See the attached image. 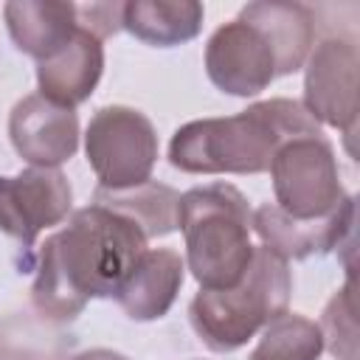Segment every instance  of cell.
I'll use <instances>...</instances> for the list:
<instances>
[{
    "label": "cell",
    "instance_id": "7c38bea8",
    "mask_svg": "<svg viewBox=\"0 0 360 360\" xmlns=\"http://www.w3.org/2000/svg\"><path fill=\"white\" fill-rule=\"evenodd\" d=\"M104 70V45L87 28H76V34L62 45L53 56L37 62V84L39 96L59 104L76 107L96 90Z\"/></svg>",
    "mask_w": 360,
    "mask_h": 360
},
{
    "label": "cell",
    "instance_id": "52a82bcc",
    "mask_svg": "<svg viewBox=\"0 0 360 360\" xmlns=\"http://www.w3.org/2000/svg\"><path fill=\"white\" fill-rule=\"evenodd\" d=\"M357 68L360 53L354 39L329 37L318 42L307 56L304 76V110L346 135V141L357 132L360 112V90H357Z\"/></svg>",
    "mask_w": 360,
    "mask_h": 360
},
{
    "label": "cell",
    "instance_id": "6da1fadb",
    "mask_svg": "<svg viewBox=\"0 0 360 360\" xmlns=\"http://www.w3.org/2000/svg\"><path fill=\"white\" fill-rule=\"evenodd\" d=\"M135 222L104 205L79 208L70 222L45 239L31 287L34 309L48 321H73L90 298H110L146 253Z\"/></svg>",
    "mask_w": 360,
    "mask_h": 360
},
{
    "label": "cell",
    "instance_id": "8fae6325",
    "mask_svg": "<svg viewBox=\"0 0 360 360\" xmlns=\"http://www.w3.org/2000/svg\"><path fill=\"white\" fill-rule=\"evenodd\" d=\"M354 225V200L346 197L332 214L318 219H292L276 202H264L250 214V228L262 245L281 259H307L343 245Z\"/></svg>",
    "mask_w": 360,
    "mask_h": 360
},
{
    "label": "cell",
    "instance_id": "ffe728a7",
    "mask_svg": "<svg viewBox=\"0 0 360 360\" xmlns=\"http://www.w3.org/2000/svg\"><path fill=\"white\" fill-rule=\"evenodd\" d=\"M357 304H354V281L349 278L346 287H340L318 323L323 346L338 357V360H357Z\"/></svg>",
    "mask_w": 360,
    "mask_h": 360
},
{
    "label": "cell",
    "instance_id": "ba28073f",
    "mask_svg": "<svg viewBox=\"0 0 360 360\" xmlns=\"http://www.w3.org/2000/svg\"><path fill=\"white\" fill-rule=\"evenodd\" d=\"M70 214V183L59 169L31 166L14 177H0V231L31 248L45 228Z\"/></svg>",
    "mask_w": 360,
    "mask_h": 360
},
{
    "label": "cell",
    "instance_id": "d6986e66",
    "mask_svg": "<svg viewBox=\"0 0 360 360\" xmlns=\"http://www.w3.org/2000/svg\"><path fill=\"white\" fill-rule=\"evenodd\" d=\"M321 352L323 338L318 323L298 312H281L264 326L248 360H318Z\"/></svg>",
    "mask_w": 360,
    "mask_h": 360
},
{
    "label": "cell",
    "instance_id": "ac0fdd59",
    "mask_svg": "<svg viewBox=\"0 0 360 360\" xmlns=\"http://www.w3.org/2000/svg\"><path fill=\"white\" fill-rule=\"evenodd\" d=\"M76 338L56 321L28 312L0 318V360H73Z\"/></svg>",
    "mask_w": 360,
    "mask_h": 360
},
{
    "label": "cell",
    "instance_id": "8992f818",
    "mask_svg": "<svg viewBox=\"0 0 360 360\" xmlns=\"http://www.w3.org/2000/svg\"><path fill=\"white\" fill-rule=\"evenodd\" d=\"M270 174L276 205L292 219L326 217L349 197L340 183L335 149L323 132L284 143L270 163Z\"/></svg>",
    "mask_w": 360,
    "mask_h": 360
},
{
    "label": "cell",
    "instance_id": "7402d4cb",
    "mask_svg": "<svg viewBox=\"0 0 360 360\" xmlns=\"http://www.w3.org/2000/svg\"><path fill=\"white\" fill-rule=\"evenodd\" d=\"M73 360H127V357L118 354V352H112V349H90V352L76 354Z\"/></svg>",
    "mask_w": 360,
    "mask_h": 360
},
{
    "label": "cell",
    "instance_id": "2e32d148",
    "mask_svg": "<svg viewBox=\"0 0 360 360\" xmlns=\"http://www.w3.org/2000/svg\"><path fill=\"white\" fill-rule=\"evenodd\" d=\"M202 6L197 0H129L124 3L121 28L146 45H180L200 34Z\"/></svg>",
    "mask_w": 360,
    "mask_h": 360
},
{
    "label": "cell",
    "instance_id": "4fadbf2b",
    "mask_svg": "<svg viewBox=\"0 0 360 360\" xmlns=\"http://www.w3.org/2000/svg\"><path fill=\"white\" fill-rule=\"evenodd\" d=\"M239 17L267 39L276 59V76H290L304 68L315 42V17L309 6L287 0H259L248 3Z\"/></svg>",
    "mask_w": 360,
    "mask_h": 360
},
{
    "label": "cell",
    "instance_id": "5b68a950",
    "mask_svg": "<svg viewBox=\"0 0 360 360\" xmlns=\"http://www.w3.org/2000/svg\"><path fill=\"white\" fill-rule=\"evenodd\" d=\"M87 163L98 188H129L152 177L158 160V135L152 121L124 104L101 107L84 132Z\"/></svg>",
    "mask_w": 360,
    "mask_h": 360
},
{
    "label": "cell",
    "instance_id": "5bb4252c",
    "mask_svg": "<svg viewBox=\"0 0 360 360\" xmlns=\"http://www.w3.org/2000/svg\"><path fill=\"white\" fill-rule=\"evenodd\" d=\"M183 270L186 264L177 250L169 248L146 250L112 298L132 321L163 318L180 292Z\"/></svg>",
    "mask_w": 360,
    "mask_h": 360
},
{
    "label": "cell",
    "instance_id": "9c48e42d",
    "mask_svg": "<svg viewBox=\"0 0 360 360\" xmlns=\"http://www.w3.org/2000/svg\"><path fill=\"white\" fill-rule=\"evenodd\" d=\"M208 79L231 96H256L276 79L267 39L242 17L219 25L205 45Z\"/></svg>",
    "mask_w": 360,
    "mask_h": 360
},
{
    "label": "cell",
    "instance_id": "7a4b0ae2",
    "mask_svg": "<svg viewBox=\"0 0 360 360\" xmlns=\"http://www.w3.org/2000/svg\"><path fill=\"white\" fill-rule=\"evenodd\" d=\"M304 135H321L304 104L270 98L228 118L180 127L169 143V160L188 174H259L270 169L284 143Z\"/></svg>",
    "mask_w": 360,
    "mask_h": 360
},
{
    "label": "cell",
    "instance_id": "44dd1931",
    "mask_svg": "<svg viewBox=\"0 0 360 360\" xmlns=\"http://www.w3.org/2000/svg\"><path fill=\"white\" fill-rule=\"evenodd\" d=\"M79 25L96 34L98 39L112 37L121 31V17H124V3H90V6H76Z\"/></svg>",
    "mask_w": 360,
    "mask_h": 360
},
{
    "label": "cell",
    "instance_id": "3957f363",
    "mask_svg": "<svg viewBox=\"0 0 360 360\" xmlns=\"http://www.w3.org/2000/svg\"><path fill=\"white\" fill-rule=\"evenodd\" d=\"M177 228L186 236V259L202 290L233 287L253 256L248 200L228 183L197 186L180 194Z\"/></svg>",
    "mask_w": 360,
    "mask_h": 360
},
{
    "label": "cell",
    "instance_id": "e0dca14e",
    "mask_svg": "<svg viewBox=\"0 0 360 360\" xmlns=\"http://www.w3.org/2000/svg\"><path fill=\"white\" fill-rule=\"evenodd\" d=\"M93 202L110 211H118L121 217L135 222L146 239L166 236L177 228L180 194L166 183L146 180L129 188H96Z\"/></svg>",
    "mask_w": 360,
    "mask_h": 360
},
{
    "label": "cell",
    "instance_id": "277c9868",
    "mask_svg": "<svg viewBox=\"0 0 360 360\" xmlns=\"http://www.w3.org/2000/svg\"><path fill=\"white\" fill-rule=\"evenodd\" d=\"M292 278L287 259L273 250L253 248L245 276L225 290H200L191 298L188 318L200 340L211 352H233L245 346L276 315L287 312Z\"/></svg>",
    "mask_w": 360,
    "mask_h": 360
},
{
    "label": "cell",
    "instance_id": "9a60e30c",
    "mask_svg": "<svg viewBox=\"0 0 360 360\" xmlns=\"http://www.w3.org/2000/svg\"><path fill=\"white\" fill-rule=\"evenodd\" d=\"M14 45L37 62L53 56L79 28L76 3L65 0H14L3 6Z\"/></svg>",
    "mask_w": 360,
    "mask_h": 360
},
{
    "label": "cell",
    "instance_id": "30bf717a",
    "mask_svg": "<svg viewBox=\"0 0 360 360\" xmlns=\"http://www.w3.org/2000/svg\"><path fill=\"white\" fill-rule=\"evenodd\" d=\"M8 138L22 160L56 169L70 160L79 146V118L70 107H59L39 93L25 96L8 115Z\"/></svg>",
    "mask_w": 360,
    "mask_h": 360
}]
</instances>
